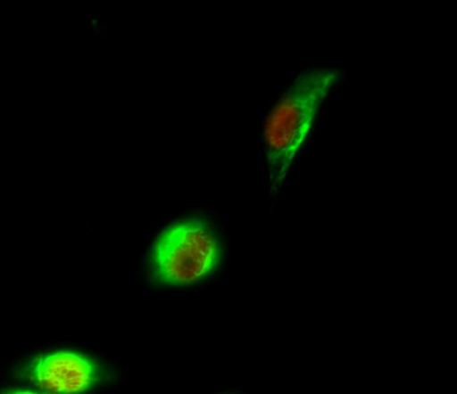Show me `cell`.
Listing matches in <instances>:
<instances>
[{
  "label": "cell",
  "instance_id": "7a4b0ae2",
  "mask_svg": "<svg viewBox=\"0 0 457 394\" xmlns=\"http://www.w3.org/2000/svg\"><path fill=\"white\" fill-rule=\"evenodd\" d=\"M222 260V244L213 227L202 219L185 218L157 236L149 271L162 288H189L213 276Z\"/></svg>",
  "mask_w": 457,
  "mask_h": 394
},
{
  "label": "cell",
  "instance_id": "3957f363",
  "mask_svg": "<svg viewBox=\"0 0 457 394\" xmlns=\"http://www.w3.org/2000/svg\"><path fill=\"white\" fill-rule=\"evenodd\" d=\"M12 380L20 392L82 394L98 391L112 376L110 367L88 352L52 349L16 365Z\"/></svg>",
  "mask_w": 457,
  "mask_h": 394
},
{
  "label": "cell",
  "instance_id": "6da1fadb",
  "mask_svg": "<svg viewBox=\"0 0 457 394\" xmlns=\"http://www.w3.org/2000/svg\"><path fill=\"white\" fill-rule=\"evenodd\" d=\"M343 81L344 73L337 68L310 66L298 72L274 101L261 139L272 201L288 184Z\"/></svg>",
  "mask_w": 457,
  "mask_h": 394
}]
</instances>
